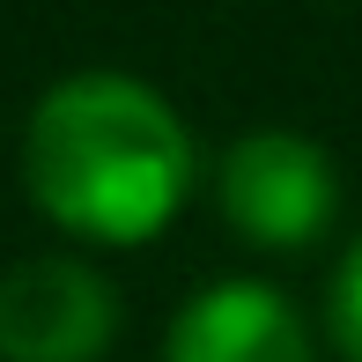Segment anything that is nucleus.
Listing matches in <instances>:
<instances>
[{
    "mask_svg": "<svg viewBox=\"0 0 362 362\" xmlns=\"http://www.w3.org/2000/svg\"><path fill=\"white\" fill-rule=\"evenodd\" d=\"M23 185L89 244H148L192 192V134L134 74H67L23 126Z\"/></svg>",
    "mask_w": 362,
    "mask_h": 362,
    "instance_id": "f257e3e1",
    "label": "nucleus"
},
{
    "mask_svg": "<svg viewBox=\"0 0 362 362\" xmlns=\"http://www.w3.org/2000/svg\"><path fill=\"white\" fill-rule=\"evenodd\" d=\"M222 222L259 252H303L340 215V177L303 134H244L222 156Z\"/></svg>",
    "mask_w": 362,
    "mask_h": 362,
    "instance_id": "f03ea898",
    "label": "nucleus"
},
{
    "mask_svg": "<svg viewBox=\"0 0 362 362\" xmlns=\"http://www.w3.org/2000/svg\"><path fill=\"white\" fill-rule=\"evenodd\" d=\"M119 333V296L81 259H23L0 274V355L8 362H96Z\"/></svg>",
    "mask_w": 362,
    "mask_h": 362,
    "instance_id": "7ed1b4c3",
    "label": "nucleus"
},
{
    "mask_svg": "<svg viewBox=\"0 0 362 362\" xmlns=\"http://www.w3.org/2000/svg\"><path fill=\"white\" fill-rule=\"evenodd\" d=\"M163 362H310V333L281 288L215 281L170 318Z\"/></svg>",
    "mask_w": 362,
    "mask_h": 362,
    "instance_id": "20e7f679",
    "label": "nucleus"
},
{
    "mask_svg": "<svg viewBox=\"0 0 362 362\" xmlns=\"http://www.w3.org/2000/svg\"><path fill=\"white\" fill-rule=\"evenodd\" d=\"M325 333H333V348L362 362V237L340 252L333 267V288H325Z\"/></svg>",
    "mask_w": 362,
    "mask_h": 362,
    "instance_id": "39448f33",
    "label": "nucleus"
}]
</instances>
